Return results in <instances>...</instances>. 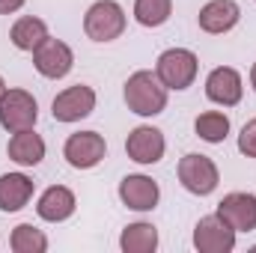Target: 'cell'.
<instances>
[{"label": "cell", "instance_id": "2", "mask_svg": "<svg viewBox=\"0 0 256 253\" xmlns=\"http://www.w3.org/2000/svg\"><path fill=\"white\" fill-rule=\"evenodd\" d=\"M84 30L92 42H114L126 30V12L116 0H96L84 15Z\"/></svg>", "mask_w": 256, "mask_h": 253}, {"label": "cell", "instance_id": "5", "mask_svg": "<svg viewBox=\"0 0 256 253\" xmlns=\"http://www.w3.org/2000/svg\"><path fill=\"white\" fill-rule=\"evenodd\" d=\"M179 182L185 185V190H191L196 196H208L212 190L218 188L220 176H218V164L208 155H185L179 161Z\"/></svg>", "mask_w": 256, "mask_h": 253}, {"label": "cell", "instance_id": "4", "mask_svg": "<svg viewBox=\"0 0 256 253\" xmlns=\"http://www.w3.org/2000/svg\"><path fill=\"white\" fill-rule=\"evenodd\" d=\"M39 120V104L27 90H6V96L0 98V126L9 134L15 131H27L36 126Z\"/></svg>", "mask_w": 256, "mask_h": 253}, {"label": "cell", "instance_id": "8", "mask_svg": "<svg viewBox=\"0 0 256 253\" xmlns=\"http://www.w3.org/2000/svg\"><path fill=\"white\" fill-rule=\"evenodd\" d=\"M92 110H96V90L86 84H74V86L63 90L51 104V114L57 122H78V120L90 116Z\"/></svg>", "mask_w": 256, "mask_h": 253}, {"label": "cell", "instance_id": "3", "mask_svg": "<svg viewBox=\"0 0 256 253\" xmlns=\"http://www.w3.org/2000/svg\"><path fill=\"white\" fill-rule=\"evenodd\" d=\"M196 68H200V60L196 54L188 51V48H170L158 57V66H155V74L158 80L167 86V90H188L196 78Z\"/></svg>", "mask_w": 256, "mask_h": 253}, {"label": "cell", "instance_id": "7", "mask_svg": "<svg viewBox=\"0 0 256 253\" xmlns=\"http://www.w3.org/2000/svg\"><path fill=\"white\" fill-rule=\"evenodd\" d=\"M104 152H108V143H104V137H102L98 131H78V134H72V137L66 140V146H63L66 161H68L74 170H90V167H96V164L104 158Z\"/></svg>", "mask_w": 256, "mask_h": 253}, {"label": "cell", "instance_id": "14", "mask_svg": "<svg viewBox=\"0 0 256 253\" xmlns=\"http://www.w3.org/2000/svg\"><path fill=\"white\" fill-rule=\"evenodd\" d=\"M242 18V9L236 0H208L202 9H200V27L206 33H226L238 24Z\"/></svg>", "mask_w": 256, "mask_h": 253}, {"label": "cell", "instance_id": "20", "mask_svg": "<svg viewBox=\"0 0 256 253\" xmlns=\"http://www.w3.org/2000/svg\"><path fill=\"white\" fill-rule=\"evenodd\" d=\"M194 131L206 140V143H224L226 134H230V120L220 114V110H206L196 116Z\"/></svg>", "mask_w": 256, "mask_h": 253}, {"label": "cell", "instance_id": "23", "mask_svg": "<svg viewBox=\"0 0 256 253\" xmlns=\"http://www.w3.org/2000/svg\"><path fill=\"white\" fill-rule=\"evenodd\" d=\"M238 152L248 155V158H256V120H250L248 126L242 128V134H238Z\"/></svg>", "mask_w": 256, "mask_h": 253}, {"label": "cell", "instance_id": "21", "mask_svg": "<svg viewBox=\"0 0 256 253\" xmlns=\"http://www.w3.org/2000/svg\"><path fill=\"white\" fill-rule=\"evenodd\" d=\"M170 12H173V0H134V18L143 27L167 24Z\"/></svg>", "mask_w": 256, "mask_h": 253}, {"label": "cell", "instance_id": "18", "mask_svg": "<svg viewBox=\"0 0 256 253\" xmlns=\"http://www.w3.org/2000/svg\"><path fill=\"white\" fill-rule=\"evenodd\" d=\"M9 39H12V45H15L18 51H30V54H33V51L48 39V24H45L42 18L24 15V18H18V21L12 24Z\"/></svg>", "mask_w": 256, "mask_h": 253}, {"label": "cell", "instance_id": "11", "mask_svg": "<svg viewBox=\"0 0 256 253\" xmlns=\"http://www.w3.org/2000/svg\"><path fill=\"white\" fill-rule=\"evenodd\" d=\"M218 214L236 232H254L256 230V196L254 194H226L218 202Z\"/></svg>", "mask_w": 256, "mask_h": 253}, {"label": "cell", "instance_id": "26", "mask_svg": "<svg viewBox=\"0 0 256 253\" xmlns=\"http://www.w3.org/2000/svg\"><path fill=\"white\" fill-rule=\"evenodd\" d=\"M6 96V84H3V78H0V98Z\"/></svg>", "mask_w": 256, "mask_h": 253}, {"label": "cell", "instance_id": "10", "mask_svg": "<svg viewBox=\"0 0 256 253\" xmlns=\"http://www.w3.org/2000/svg\"><path fill=\"white\" fill-rule=\"evenodd\" d=\"M164 149H167L164 134L152 126H137L126 140L128 158L137 161V164H158L164 158Z\"/></svg>", "mask_w": 256, "mask_h": 253}, {"label": "cell", "instance_id": "9", "mask_svg": "<svg viewBox=\"0 0 256 253\" xmlns=\"http://www.w3.org/2000/svg\"><path fill=\"white\" fill-rule=\"evenodd\" d=\"M33 66H36V72H39L42 78L60 80V78H66V74L72 72V66H74V54H72V48H68L66 42L48 36V39L33 51Z\"/></svg>", "mask_w": 256, "mask_h": 253}, {"label": "cell", "instance_id": "1", "mask_svg": "<svg viewBox=\"0 0 256 253\" xmlns=\"http://www.w3.org/2000/svg\"><path fill=\"white\" fill-rule=\"evenodd\" d=\"M126 104L137 116H158L167 108V86L152 72H134L126 80Z\"/></svg>", "mask_w": 256, "mask_h": 253}, {"label": "cell", "instance_id": "22", "mask_svg": "<svg viewBox=\"0 0 256 253\" xmlns=\"http://www.w3.org/2000/svg\"><path fill=\"white\" fill-rule=\"evenodd\" d=\"M12 250L15 253H45L48 250V238L33 224H18L12 230Z\"/></svg>", "mask_w": 256, "mask_h": 253}, {"label": "cell", "instance_id": "13", "mask_svg": "<svg viewBox=\"0 0 256 253\" xmlns=\"http://www.w3.org/2000/svg\"><path fill=\"white\" fill-rule=\"evenodd\" d=\"M158 196H161L158 182H152L149 176L134 173V176H126L120 182V200L134 212H152L158 206Z\"/></svg>", "mask_w": 256, "mask_h": 253}, {"label": "cell", "instance_id": "16", "mask_svg": "<svg viewBox=\"0 0 256 253\" xmlns=\"http://www.w3.org/2000/svg\"><path fill=\"white\" fill-rule=\"evenodd\" d=\"M6 152H9V158H12L15 164H21V167H36V164L45 158V140H42L33 128L15 131L12 140H9V146H6Z\"/></svg>", "mask_w": 256, "mask_h": 253}, {"label": "cell", "instance_id": "12", "mask_svg": "<svg viewBox=\"0 0 256 253\" xmlns=\"http://www.w3.org/2000/svg\"><path fill=\"white\" fill-rule=\"evenodd\" d=\"M242 74L230 66H218L212 68V74L206 78V96L214 102V104H224V108H232L242 102Z\"/></svg>", "mask_w": 256, "mask_h": 253}, {"label": "cell", "instance_id": "24", "mask_svg": "<svg viewBox=\"0 0 256 253\" xmlns=\"http://www.w3.org/2000/svg\"><path fill=\"white\" fill-rule=\"evenodd\" d=\"M24 6V0H0V15H9V12H18Z\"/></svg>", "mask_w": 256, "mask_h": 253}, {"label": "cell", "instance_id": "25", "mask_svg": "<svg viewBox=\"0 0 256 253\" xmlns=\"http://www.w3.org/2000/svg\"><path fill=\"white\" fill-rule=\"evenodd\" d=\"M250 84H254V90H256V63H254V68H250Z\"/></svg>", "mask_w": 256, "mask_h": 253}, {"label": "cell", "instance_id": "19", "mask_svg": "<svg viewBox=\"0 0 256 253\" xmlns=\"http://www.w3.org/2000/svg\"><path fill=\"white\" fill-rule=\"evenodd\" d=\"M120 248L126 253H152L158 248V230L152 224H131L120 236Z\"/></svg>", "mask_w": 256, "mask_h": 253}, {"label": "cell", "instance_id": "17", "mask_svg": "<svg viewBox=\"0 0 256 253\" xmlns=\"http://www.w3.org/2000/svg\"><path fill=\"white\" fill-rule=\"evenodd\" d=\"M33 196V179L24 173H3L0 176V208L21 212Z\"/></svg>", "mask_w": 256, "mask_h": 253}, {"label": "cell", "instance_id": "6", "mask_svg": "<svg viewBox=\"0 0 256 253\" xmlns=\"http://www.w3.org/2000/svg\"><path fill=\"white\" fill-rule=\"evenodd\" d=\"M194 248L200 253H230L236 248V230L218 212L200 218V224L194 226Z\"/></svg>", "mask_w": 256, "mask_h": 253}, {"label": "cell", "instance_id": "15", "mask_svg": "<svg viewBox=\"0 0 256 253\" xmlns=\"http://www.w3.org/2000/svg\"><path fill=\"white\" fill-rule=\"evenodd\" d=\"M74 206H78V202H74V194L66 188V185H51V188L39 196L36 214H39L42 220L60 224V220H66V218L74 214Z\"/></svg>", "mask_w": 256, "mask_h": 253}]
</instances>
